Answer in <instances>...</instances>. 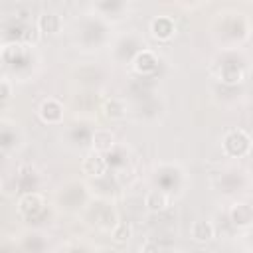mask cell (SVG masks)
<instances>
[{
  "label": "cell",
  "instance_id": "obj_1",
  "mask_svg": "<svg viewBox=\"0 0 253 253\" xmlns=\"http://www.w3.org/2000/svg\"><path fill=\"white\" fill-rule=\"evenodd\" d=\"M249 146H251L249 134H247L245 130H239V128L227 132L225 138H223V148H225V152L231 154V156H243V154L249 150Z\"/></svg>",
  "mask_w": 253,
  "mask_h": 253
},
{
  "label": "cell",
  "instance_id": "obj_2",
  "mask_svg": "<svg viewBox=\"0 0 253 253\" xmlns=\"http://www.w3.org/2000/svg\"><path fill=\"white\" fill-rule=\"evenodd\" d=\"M18 210L24 215H36L43 210V198L40 194H26L18 202Z\"/></svg>",
  "mask_w": 253,
  "mask_h": 253
},
{
  "label": "cell",
  "instance_id": "obj_3",
  "mask_svg": "<svg viewBox=\"0 0 253 253\" xmlns=\"http://www.w3.org/2000/svg\"><path fill=\"white\" fill-rule=\"evenodd\" d=\"M40 117L45 123H59L61 117H63V107L55 99H47L40 107Z\"/></svg>",
  "mask_w": 253,
  "mask_h": 253
},
{
  "label": "cell",
  "instance_id": "obj_4",
  "mask_svg": "<svg viewBox=\"0 0 253 253\" xmlns=\"http://www.w3.org/2000/svg\"><path fill=\"white\" fill-rule=\"evenodd\" d=\"M91 144H93V152H99V154L107 152L115 146V134L109 128H99V130H95Z\"/></svg>",
  "mask_w": 253,
  "mask_h": 253
},
{
  "label": "cell",
  "instance_id": "obj_5",
  "mask_svg": "<svg viewBox=\"0 0 253 253\" xmlns=\"http://www.w3.org/2000/svg\"><path fill=\"white\" fill-rule=\"evenodd\" d=\"M38 30L43 32V34H49V36L57 34V32L61 30V16L55 14V12H45V14H42L40 20H38Z\"/></svg>",
  "mask_w": 253,
  "mask_h": 253
},
{
  "label": "cell",
  "instance_id": "obj_6",
  "mask_svg": "<svg viewBox=\"0 0 253 253\" xmlns=\"http://www.w3.org/2000/svg\"><path fill=\"white\" fill-rule=\"evenodd\" d=\"M150 28H152V34H154L158 40H168V38H172L174 32H176L174 22H172L170 18H166V16L154 18L152 24H150Z\"/></svg>",
  "mask_w": 253,
  "mask_h": 253
},
{
  "label": "cell",
  "instance_id": "obj_7",
  "mask_svg": "<svg viewBox=\"0 0 253 253\" xmlns=\"http://www.w3.org/2000/svg\"><path fill=\"white\" fill-rule=\"evenodd\" d=\"M105 168H107V162L99 152H91L83 158V172L89 176H101Z\"/></svg>",
  "mask_w": 253,
  "mask_h": 253
},
{
  "label": "cell",
  "instance_id": "obj_8",
  "mask_svg": "<svg viewBox=\"0 0 253 253\" xmlns=\"http://www.w3.org/2000/svg\"><path fill=\"white\" fill-rule=\"evenodd\" d=\"M229 215H231V221L235 225H239V227H247L251 223V219H253V211H251V208L247 204H235L231 208Z\"/></svg>",
  "mask_w": 253,
  "mask_h": 253
},
{
  "label": "cell",
  "instance_id": "obj_9",
  "mask_svg": "<svg viewBox=\"0 0 253 253\" xmlns=\"http://www.w3.org/2000/svg\"><path fill=\"white\" fill-rule=\"evenodd\" d=\"M144 206H146V210H150V211H162V210L168 208V196H166L164 192H160V190H152V192L146 194Z\"/></svg>",
  "mask_w": 253,
  "mask_h": 253
},
{
  "label": "cell",
  "instance_id": "obj_10",
  "mask_svg": "<svg viewBox=\"0 0 253 253\" xmlns=\"http://www.w3.org/2000/svg\"><path fill=\"white\" fill-rule=\"evenodd\" d=\"M213 225L210 223V221H196L194 223V227H192V237L196 239V241H200V243H206V241H210L211 237H213Z\"/></svg>",
  "mask_w": 253,
  "mask_h": 253
},
{
  "label": "cell",
  "instance_id": "obj_11",
  "mask_svg": "<svg viewBox=\"0 0 253 253\" xmlns=\"http://www.w3.org/2000/svg\"><path fill=\"white\" fill-rule=\"evenodd\" d=\"M134 67H136V71H140V73H150V71H154V67H156V57L150 53V51H140L136 57H134Z\"/></svg>",
  "mask_w": 253,
  "mask_h": 253
},
{
  "label": "cell",
  "instance_id": "obj_12",
  "mask_svg": "<svg viewBox=\"0 0 253 253\" xmlns=\"http://www.w3.org/2000/svg\"><path fill=\"white\" fill-rule=\"evenodd\" d=\"M103 111H105V117H109V119H123L126 113V105L121 99H111L105 103Z\"/></svg>",
  "mask_w": 253,
  "mask_h": 253
},
{
  "label": "cell",
  "instance_id": "obj_13",
  "mask_svg": "<svg viewBox=\"0 0 253 253\" xmlns=\"http://www.w3.org/2000/svg\"><path fill=\"white\" fill-rule=\"evenodd\" d=\"M111 235H113L115 241L123 243V241H126V239L132 235V225H130L128 221H117V225L113 227Z\"/></svg>",
  "mask_w": 253,
  "mask_h": 253
},
{
  "label": "cell",
  "instance_id": "obj_14",
  "mask_svg": "<svg viewBox=\"0 0 253 253\" xmlns=\"http://www.w3.org/2000/svg\"><path fill=\"white\" fill-rule=\"evenodd\" d=\"M221 79H223L225 83H239V81H243V71H241L237 65H233V63L223 65V69H221Z\"/></svg>",
  "mask_w": 253,
  "mask_h": 253
},
{
  "label": "cell",
  "instance_id": "obj_15",
  "mask_svg": "<svg viewBox=\"0 0 253 253\" xmlns=\"http://www.w3.org/2000/svg\"><path fill=\"white\" fill-rule=\"evenodd\" d=\"M101 225H103V227H111V229L117 225V215H115L113 210H107V211L103 213V217H101Z\"/></svg>",
  "mask_w": 253,
  "mask_h": 253
},
{
  "label": "cell",
  "instance_id": "obj_16",
  "mask_svg": "<svg viewBox=\"0 0 253 253\" xmlns=\"http://www.w3.org/2000/svg\"><path fill=\"white\" fill-rule=\"evenodd\" d=\"M140 253H160V249H158V245H156V243L148 241V243H144V245L140 247Z\"/></svg>",
  "mask_w": 253,
  "mask_h": 253
},
{
  "label": "cell",
  "instance_id": "obj_17",
  "mask_svg": "<svg viewBox=\"0 0 253 253\" xmlns=\"http://www.w3.org/2000/svg\"><path fill=\"white\" fill-rule=\"evenodd\" d=\"M10 95V85L6 81H0V99H6Z\"/></svg>",
  "mask_w": 253,
  "mask_h": 253
}]
</instances>
